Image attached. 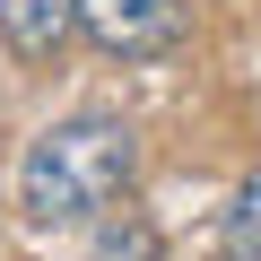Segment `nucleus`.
I'll use <instances>...</instances> for the list:
<instances>
[{
  "mask_svg": "<svg viewBox=\"0 0 261 261\" xmlns=\"http://www.w3.org/2000/svg\"><path fill=\"white\" fill-rule=\"evenodd\" d=\"M130 183H140V140L113 113H70L18 157V209L35 226H79L105 218Z\"/></svg>",
  "mask_w": 261,
  "mask_h": 261,
  "instance_id": "1",
  "label": "nucleus"
},
{
  "mask_svg": "<svg viewBox=\"0 0 261 261\" xmlns=\"http://www.w3.org/2000/svg\"><path fill=\"white\" fill-rule=\"evenodd\" d=\"M79 27L113 61H166L183 44V0H79Z\"/></svg>",
  "mask_w": 261,
  "mask_h": 261,
  "instance_id": "2",
  "label": "nucleus"
},
{
  "mask_svg": "<svg viewBox=\"0 0 261 261\" xmlns=\"http://www.w3.org/2000/svg\"><path fill=\"white\" fill-rule=\"evenodd\" d=\"M70 27H79V0H0V35L27 61H53Z\"/></svg>",
  "mask_w": 261,
  "mask_h": 261,
  "instance_id": "3",
  "label": "nucleus"
},
{
  "mask_svg": "<svg viewBox=\"0 0 261 261\" xmlns=\"http://www.w3.org/2000/svg\"><path fill=\"white\" fill-rule=\"evenodd\" d=\"M226 252L235 261H261V174L235 183V209H226Z\"/></svg>",
  "mask_w": 261,
  "mask_h": 261,
  "instance_id": "4",
  "label": "nucleus"
},
{
  "mask_svg": "<svg viewBox=\"0 0 261 261\" xmlns=\"http://www.w3.org/2000/svg\"><path fill=\"white\" fill-rule=\"evenodd\" d=\"M96 261H166V252H157V226H148V218H130V209H122V226L96 235Z\"/></svg>",
  "mask_w": 261,
  "mask_h": 261,
  "instance_id": "5",
  "label": "nucleus"
}]
</instances>
